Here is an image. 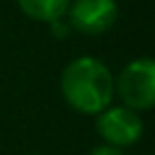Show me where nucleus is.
<instances>
[{"instance_id":"obj_1","label":"nucleus","mask_w":155,"mask_h":155,"mask_svg":"<svg viewBox=\"0 0 155 155\" xmlns=\"http://www.w3.org/2000/svg\"><path fill=\"white\" fill-rule=\"evenodd\" d=\"M61 92L70 109L97 116L114 99V73L94 56L73 58L61 73Z\"/></svg>"},{"instance_id":"obj_2","label":"nucleus","mask_w":155,"mask_h":155,"mask_svg":"<svg viewBox=\"0 0 155 155\" xmlns=\"http://www.w3.org/2000/svg\"><path fill=\"white\" fill-rule=\"evenodd\" d=\"M114 92H119L124 107L133 111H148L155 104V63L150 58H136L124 65L114 80Z\"/></svg>"},{"instance_id":"obj_3","label":"nucleus","mask_w":155,"mask_h":155,"mask_svg":"<svg viewBox=\"0 0 155 155\" xmlns=\"http://www.w3.org/2000/svg\"><path fill=\"white\" fill-rule=\"evenodd\" d=\"M97 133L104 140V145L111 148H128L140 140L143 136V119L138 111L128 107H107L97 114Z\"/></svg>"},{"instance_id":"obj_4","label":"nucleus","mask_w":155,"mask_h":155,"mask_svg":"<svg viewBox=\"0 0 155 155\" xmlns=\"http://www.w3.org/2000/svg\"><path fill=\"white\" fill-rule=\"evenodd\" d=\"M119 7L116 0H70L65 22L73 31L80 34H104L116 22Z\"/></svg>"},{"instance_id":"obj_5","label":"nucleus","mask_w":155,"mask_h":155,"mask_svg":"<svg viewBox=\"0 0 155 155\" xmlns=\"http://www.w3.org/2000/svg\"><path fill=\"white\" fill-rule=\"evenodd\" d=\"M17 5L29 19L51 24V22L65 17L70 0H17Z\"/></svg>"},{"instance_id":"obj_6","label":"nucleus","mask_w":155,"mask_h":155,"mask_svg":"<svg viewBox=\"0 0 155 155\" xmlns=\"http://www.w3.org/2000/svg\"><path fill=\"white\" fill-rule=\"evenodd\" d=\"M90 155H126V153L119 148H111V145H97L90 150Z\"/></svg>"}]
</instances>
